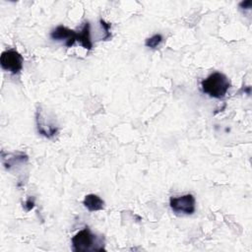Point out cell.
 Returning a JSON list of instances; mask_svg holds the SVG:
<instances>
[{"label":"cell","mask_w":252,"mask_h":252,"mask_svg":"<svg viewBox=\"0 0 252 252\" xmlns=\"http://www.w3.org/2000/svg\"><path fill=\"white\" fill-rule=\"evenodd\" d=\"M97 245H103L95 234L92 233L90 228L87 226L76 233L72 238V246L73 250L76 252L79 251H91L96 250L101 251L102 248L98 247Z\"/></svg>","instance_id":"7a4b0ae2"},{"label":"cell","mask_w":252,"mask_h":252,"mask_svg":"<svg viewBox=\"0 0 252 252\" xmlns=\"http://www.w3.org/2000/svg\"><path fill=\"white\" fill-rule=\"evenodd\" d=\"M251 4H252V2L250 1V0H248V1H243V2H241L240 4H239V6L242 8V9H250L251 8Z\"/></svg>","instance_id":"30bf717a"},{"label":"cell","mask_w":252,"mask_h":252,"mask_svg":"<svg viewBox=\"0 0 252 252\" xmlns=\"http://www.w3.org/2000/svg\"><path fill=\"white\" fill-rule=\"evenodd\" d=\"M24 206H25V208H26L27 211H31V210L33 208V206H34V201H33V199L29 198V199L27 200V202L25 203Z\"/></svg>","instance_id":"9c48e42d"},{"label":"cell","mask_w":252,"mask_h":252,"mask_svg":"<svg viewBox=\"0 0 252 252\" xmlns=\"http://www.w3.org/2000/svg\"><path fill=\"white\" fill-rule=\"evenodd\" d=\"M161 41H162V35L159 34V33H158V34H155V35L149 37V38L146 40L145 45H146L147 47L156 48V47H158V46L160 44Z\"/></svg>","instance_id":"ba28073f"},{"label":"cell","mask_w":252,"mask_h":252,"mask_svg":"<svg viewBox=\"0 0 252 252\" xmlns=\"http://www.w3.org/2000/svg\"><path fill=\"white\" fill-rule=\"evenodd\" d=\"M50 37L56 41H64L67 47H71L79 40V32H76L64 26H58L50 32Z\"/></svg>","instance_id":"5b68a950"},{"label":"cell","mask_w":252,"mask_h":252,"mask_svg":"<svg viewBox=\"0 0 252 252\" xmlns=\"http://www.w3.org/2000/svg\"><path fill=\"white\" fill-rule=\"evenodd\" d=\"M229 87L230 82L228 78L220 72L211 74L201 83L203 93L214 98H222L226 94Z\"/></svg>","instance_id":"6da1fadb"},{"label":"cell","mask_w":252,"mask_h":252,"mask_svg":"<svg viewBox=\"0 0 252 252\" xmlns=\"http://www.w3.org/2000/svg\"><path fill=\"white\" fill-rule=\"evenodd\" d=\"M84 206L90 211V212H94V211H99L104 208V202L102 199H100L97 195L94 194H89L85 197L83 201Z\"/></svg>","instance_id":"8992f818"},{"label":"cell","mask_w":252,"mask_h":252,"mask_svg":"<svg viewBox=\"0 0 252 252\" xmlns=\"http://www.w3.org/2000/svg\"><path fill=\"white\" fill-rule=\"evenodd\" d=\"M81 45L87 49V50H91L93 47V43L91 40V36H90V23L86 22L82 31L79 32V40H78Z\"/></svg>","instance_id":"52a82bcc"},{"label":"cell","mask_w":252,"mask_h":252,"mask_svg":"<svg viewBox=\"0 0 252 252\" xmlns=\"http://www.w3.org/2000/svg\"><path fill=\"white\" fill-rule=\"evenodd\" d=\"M24 59L22 55L15 49L3 51L0 56V64L3 70L11 74H18L23 68Z\"/></svg>","instance_id":"3957f363"},{"label":"cell","mask_w":252,"mask_h":252,"mask_svg":"<svg viewBox=\"0 0 252 252\" xmlns=\"http://www.w3.org/2000/svg\"><path fill=\"white\" fill-rule=\"evenodd\" d=\"M169 206L176 214L192 215L195 212V198L192 194L171 197L169 200Z\"/></svg>","instance_id":"277c9868"}]
</instances>
